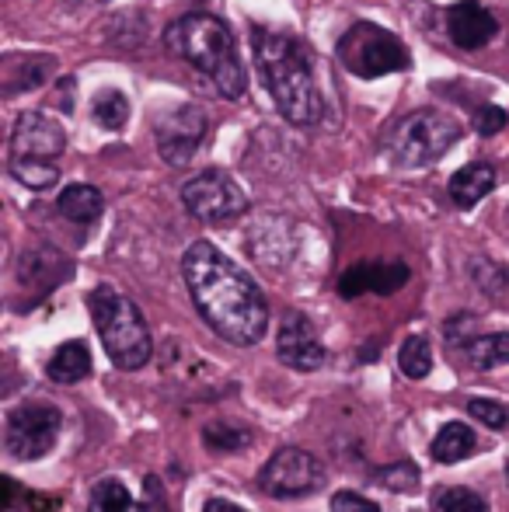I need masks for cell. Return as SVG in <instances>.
Returning <instances> with one entry per match:
<instances>
[{"label":"cell","mask_w":509,"mask_h":512,"mask_svg":"<svg viewBox=\"0 0 509 512\" xmlns=\"http://www.w3.org/2000/svg\"><path fill=\"white\" fill-rule=\"evenodd\" d=\"M182 276L199 317L231 345H255L269 328V304L258 283L217 244L196 241L182 258Z\"/></svg>","instance_id":"obj_1"},{"label":"cell","mask_w":509,"mask_h":512,"mask_svg":"<svg viewBox=\"0 0 509 512\" xmlns=\"http://www.w3.org/2000/svg\"><path fill=\"white\" fill-rule=\"evenodd\" d=\"M255 67L279 115L293 126H314L325 112L318 77H314L311 46L290 32L255 28Z\"/></svg>","instance_id":"obj_2"},{"label":"cell","mask_w":509,"mask_h":512,"mask_svg":"<svg viewBox=\"0 0 509 512\" xmlns=\"http://www.w3.org/2000/svg\"><path fill=\"white\" fill-rule=\"evenodd\" d=\"M164 49L175 53L178 60H185L189 67H196L199 74H206L213 81V88L224 98H241L248 88L245 63L234 46L231 28L213 14H185V18L171 21L164 28Z\"/></svg>","instance_id":"obj_3"},{"label":"cell","mask_w":509,"mask_h":512,"mask_svg":"<svg viewBox=\"0 0 509 512\" xmlns=\"http://www.w3.org/2000/svg\"><path fill=\"white\" fill-rule=\"evenodd\" d=\"M67 150V133L46 112H21L11 129L7 171L18 185L46 192L60 182V157Z\"/></svg>","instance_id":"obj_4"},{"label":"cell","mask_w":509,"mask_h":512,"mask_svg":"<svg viewBox=\"0 0 509 512\" xmlns=\"http://www.w3.org/2000/svg\"><path fill=\"white\" fill-rule=\"evenodd\" d=\"M88 307L112 366L143 370L150 363V356H154V342H150V328L143 321L140 307L126 293L112 290V286H95L88 293Z\"/></svg>","instance_id":"obj_5"},{"label":"cell","mask_w":509,"mask_h":512,"mask_svg":"<svg viewBox=\"0 0 509 512\" xmlns=\"http://www.w3.org/2000/svg\"><path fill=\"white\" fill-rule=\"evenodd\" d=\"M457 140H461V126L454 115L440 112V108H419L387 129L384 154L398 168H426V164L440 161Z\"/></svg>","instance_id":"obj_6"},{"label":"cell","mask_w":509,"mask_h":512,"mask_svg":"<svg viewBox=\"0 0 509 512\" xmlns=\"http://www.w3.org/2000/svg\"><path fill=\"white\" fill-rule=\"evenodd\" d=\"M335 53H339L342 67L353 77H360V81L398 74V70H408V63H412V53H408L405 42L381 28L377 21H356L339 39Z\"/></svg>","instance_id":"obj_7"},{"label":"cell","mask_w":509,"mask_h":512,"mask_svg":"<svg viewBox=\"0 0 509 512\" xmlns=\"http://www.w3.org/2000/svg\"><path fill=\"white\" fill-rule=\"evenodd\" d=\"M182 203L203 223H231L248 209V196L227 171H199L182 185Z\"/></svg>","instance_id":"obj_8"},{"label":"cell","mask_w":509,"mask_h":512,"mask_svg":"<svg viewBox=\"0 0 509 512\" xmlns=\"http://www.w3.org/2000/svg\"><path fill=\"white\" fill-rule=\"evenodd\" d=\"M325 485V467L300 446H283L269 457V464L258 471V488L269 499H300Z\"/></svg>","instance_id":"obj_9"},{"label":"cell","mask_w":509,"mask_h":512,"mask_svg":"<svg viewBox=\"0 0 509 512\" xmlns=\"http://www.w3.org/2000/svg\"><path fill=\"white\" fill-rule=\"evenodd\" d=\"M206 112L199 105H171L164 112H157L154 119V140L161 161H168L171 168H185L196 157V150L206 140Z\"/></svg>","instance_id":"obj_10"},{"label":"cell","mask_w":509,"mask_h":512,"mask_svg":"<svg viewBox=\"0 0 509 512\" xmlns=\"http://www.w3.org/2000/svg\"><path fill=\"white\" fill-rule=\"evenodd\" d=\"M60 411L53 405H21L7 415V432H4V446L11 457L18 460H39L60 439Z\"/></svg>","instance_id":"obj_11"},{"label":"cell","mask_w":509,"mask_h":512,"mask_svg":"<svg viewBox=\"0 0 509 512\" xmlns=\"http://www.w3.org/2000/svg\"><path fill=\"white\" fill-rule=\"evenodd\" d=\"M276 356L283 366L304 370V373L318 370V366L325 363V345H321V338H318V328H314L304 314H297V310L286 314L283 324H279Z\"/></svg>","instance_id":"obj_12"},{"label":"cell","mask_w":509,"mask_h":512,"mask_svg":"<svg viewBox=\"0 0 509 512\" xmlns=\"http://www.w3.org/2000/svg\"><path fill=\"white\" fill-rule=\"evenodd\" d=\"M447 35L457 49H482L499 35V21L478 0H461L447 11Z\"/></svg>","instance_id":"obj_13"},{"label":"cell","mask_w":509,"mask_h":512,"mask_svg":"<svg viewBox=\"0 0 509 512\" xmlns=\"http://www.w3.org/2000/svg\"><path fill=\"white\" fill-rule=\"evenodd\" d=\"M405 283H408V265L374 262V265H356V269H349L346 276H342L339 290H342V297H360V293H367V290L381 293V297H391V293H398Z\"/></svg>","instance_id":"obj_14"},{"label":"cell","mask_w":509,"mask_h":512,"mask_svg":"<svg viewBox=\"0 0 509 512\" xmlns=\"http://www.w3.org/2000/svg\"><path fill=\"white\" fill-rule=\"evenodd\" d=\"M492 189H496V168L485 161L464 164L461 171H454V178H450V185H447L454 206H461V209L478 206Z\"/></svg>","instance_id":"obj_15"},{"label":"cell","mask_w":509,"mask_h":512,"mask_svg":"<svg viewBox=\"0 0 509 512\" xmlns=\"http://www.w3.org/2000/svg\"><path fill=\"white\" fill-rule=\"evenodd\" d=\"M56 206H60V213L67 216L70 223L91 227V223L102 216L105 199L95 185H67V189L60 192V199H56Z\"/></svg>","instance_id":"obj_16"},{"label":"cell","mask_w":509,"mask_h":512,"mask_svg":"<svg viewBox=\"0 0 509 512\" xmlns=\"http://www.w3.org/2000/svg\"><path fill=\"white\" fill-rule=\"evenodd\" d=\"M91 373V352L84 342H63L49 359V380L56 384H81Z\"/></svg>","instance_id":"obj_17"},{"label":"cell","mask_w":509,"mask_h":512,"mask_svg":"<svg viewBox=\"0 0 509 512\" xmlns=\"http://www.w3.org/2000/svg\"><path fill=\"white\" fill-rule=\"evenodd\" d=\"M478 450V439H475V429L464 422H447L433 439V457L440 464H461L464 457Z\"/></svg>","instance_id":"obj_18"},{"label":"cell","mask_w":509,"mask_h":512,"mask_svg":"<svg viewBox=\"0 0 509 512\" xmlns=\"http://www.w3.org/2000/svg\"><path fill=\"white\" fill-rule=\"evenodd\" d=\"M91 119L102 129H123L129 119V102L123 91L116 88H102L95 98H91Z\"/></svg>","instance_id":"obj_19"},{"label":"cell","mask_w":509,"mask_h":512,"mask_svg":"<svg viewBox=\"0 0 509 512\" xmlns=\"http://www.w3.org/2000/svg\"><path fill=\"white\" fill-rule=\"evenodd\" d=\"M203 443L213 453H238L245 446H252V429L245 425H231V422H210L203 429Z\"/></svg>","instance_id":"obj_20"},{"label":"cell","mask_w":509,"mask_h":512,"mask_svg":"<svg viewBox=\"0 0 509 512\" xmlns=\"http://www.w3.org/2000/svg\"><path fill=\"white\" fill-rule=\"evenodd\" d=\"M468 356L475 370H496V366L509 363V335H482L471 338Z\"/></svg>","instance_id":"obj_21"},{"label":"cell","mask_w":509,"mask_h":512,"mask_svg":"<svg viewBox=\"0 0 509 512\" xmlns=\"http://www.w3.org/2000/svg\"><path fill=\"white\" fill-rule=\"evenodd\" d=\"M398 366L408 380H426L429 370H433V349H429L426 338L422 335L405 338V345L398 352Z\"/></svg>","instance_id":"obj_22"},{"label":"cell","mask_w":509,"mask_h":512,"mask_svg":"<svg viewBox=\"0 0 509 512\" xmlns=\"http://www.w3.org/2000/svg\"><path fill=\"white\" fill-rule=\"evenodd\" d=\"M88 509L91 512H129L133 509V495L123 481L116 478H105L91 488V499H88Z\"/></svg>","instance_id":"obj_23"},{"label":"cell","mask_w":509,"mask_h":512,"mask_svg":"<svg viewBox=\"0 0 509 512\" xmlns=\"http://www.w3.org/2000/svg\"><path fill=\"white\" fill-rule=\"evenodd\" d=\"M433 509L436 512H489V506H485V499L475 492V488H440L433 499Z\"/></svg>","instance_id":"obj_24"},{"label":"cell","mask_w":509,"mask_h":512,"mask_svg":"<svg viewBox=\"0 0 509 512\" xmlns=\"http://www.w3.org/2000/svg\"><path fill=\"white\" fill-rule=\"evenodd\" d=\"M21 67V74H18V81L14 84H7V95H18V91H32V88H39L42 81H46L49 74L56 70V63L53 60H46V56H18L14 60Z\"/></svg>","instance_id":"obj_25"},{"label":"cell","mask_w":509,"mask_h":512,"mask_svg":"<svg viewBox=\"0 0 509 512\" xmlns=\"http://www.w3.org/2000/svg\"><path fill=\"white\" fill-rule=\"evenodd\" d=\"M377 481H381L384 488H391V492H412V488L419 485V467L401 460V464L381 467V471H377Z\"/></svg>","instance_id":"obj_26"},{"label":"cell","mask_w":509,"mask_h":512,"mask_svg":"<svg viewBox=\"0 0 509 512\" xmlns=\"http://www.w3.org/2000/svg\"><path fill=\"white\" fill-rule=\"evenodd\" d=\"M471 272H475V279L482 283V290L489 293V297H496V300L509 297L506 269H499V265H492V262H475V265H471Z\"/></svg>","instance_id":"obj_27"},{"label":"cell","mask_w":509,"mask_h":512,"mask_svg":"<svg viewBox=\"0 0 509 512\" xmlns=\"http://www.w3.org/2000/svg\"><path fill=\"white\" fill-rule=\"evenodd\" d=\"M468 411L478 418V422L489 425V429H496V432L509 425V408L499 405V401H492V398H471L468 401Z\"/></svg>","instance_id":"obj_28"},{"label":"cell","mask_w":509,"mask_h":512,"mask_svg":"<svg viewBox=\"0 0 509 512\" xmlns=\"http://www.w3.org/2000/svg\"><path fill=\"white\" fill-rule=\"evenodd\" d=\"M506 122H509V115L499 105H478L475 108V133L478 136H496V133H503Z\"/></svg>","instance_id":"obj_29"},{"label":"cell","mask_w":509,"mask_h":512,"mask_svg":"<svg viewBox=\"0 0 509 512\" xmlns=\"http://www.w3.org/2000/svg\"><path fill=\"white\" fill-rule=\"evenodd\" d=\"M332 512H381V509H377V502L363 499V495H356V492H335Z\"/></svg>","instance_id":"obj_30"},{"label":"cell","mask_w":509,"mask_h":512,"mask_svg":"<svg viewBox=\"0 0 509 512\" xmlns=\"http://www.w3.org/2000/svg\"><path fill=\"white\" fill-rule=\"evenodd\" d=\"M203 512H245L241 506H234V502H224V499H210L203 506Z\"/></svg>","instance_id":"obj_31"},{"label":"cell","mask_w":509,"mask_h":512,"mask_svg":"<svg viewBox=\"0 0 509 512\" xmlns=\"http://www.w3.org/2000/svg\"><path fill=\"white\" fill-rule=\"evenodd\" d=\"M70 88H74V81L70 77H63V112H74V98H70Z\"/></svg>","instance_id":"obj_32"},{"label":"cell","mask_w":509,"mask_h":512,"mask_svg":"<svg viewBox=\"0 0 509 512\" xmlns=\"http://www.w3.org/2000/svg\"><path fill=\"white\" fill-rule=\"evenodd\" d=\"M506 485H509V460H506Z\"/></svg>","instance_id":"obj_33"}]
</instances>
